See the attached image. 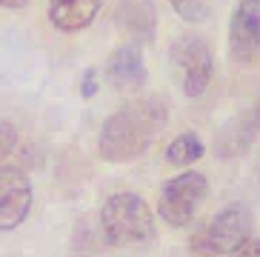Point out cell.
<instances>
[{
  "instance_id": "obj_1",
  "label": "cell",
  "mask_w": 260,
  "mask_h": 257,
  "mask_svg": "<svg viewBox=\"0 0 260 257\" xmlns=\"http://www.w3.org/2000/svg\"><path fill=\"white\" fill-rule=\"evenodd\" d=\"M169 123V106L163 98L132 100L112 112L98 132V154L106 163H132L157 140Z\"/></svg>"
},
{
  "instance_id": "obj_2",
  "label": "cell",
  "mask_w": 260,
  "mask_h": 257,
  "mask_svg": "<svg viewBox=\"0 0 260 257\" xmlns=\"http://www.w3.org/2000/svg\"><path fill=\"white\" fill-rule=\"evenodd\" d=\"M100 232L109 246L152 243L157 237L154 214L138 191H115L100 206Z\"/></svg>"
},
{
  "instance_id": "obj_3",
  "label": "cell",
  "mask_w": 260,
  "mask_h": 257,
  "mask_svg": "<svg viewBox=\"0 0 260 257\" xmlns=\"http://www.w3.org/2000/svg\"><path fill=\"white\" fill-rule=\"evenodd\" d=\"M254 229V217L246 203H229L220 212H214L191 237V251L200 257H229L237 251Z\"/></svg>"
},
{
  "instance_id": "obj_4",
  "label": "cell",
  "mask_w": 260,
  "mask_h": 257,
  "mask_svg": "<svg viewBox=\"0 0 260 257\" xmlns=\"http://www.w3.org/2000/svg\"><path fill=\"white\" fill-rule=\"evenodd\" d=\"M209 197V180L203 172L186 169L163 183L160 197H157V217L175 229L189 226L198 217L200 206Z\"/></svg>"
},
{
  "instance_id": "obj_5",
  "label": "cell",
  "mask_w": 260,
  "mask_h": 257,
  "mask_svg": "<svg viewBox=\"0 0 260 257\" xmlns=\"http://www.w3.org/2000/svg\"><path fill=\"white\" fill-rule=\"evenodd\" d=\"M169 54H172L175 66L183 72V94L186 98H200L209 89L214 75V57L209 43L200 35L186 31L172 43Z\"/></svg>"
},
{
  "instance_id": "obj_6",
  "label": "cell",
  "mask_w": 260,
  "mask_h": 257,
  "mask_svg": "<svg viewBox=\"0 0 260 257\" xmlns=\"http://www.w3.org/2000/svg\"><path fill=\"white\" fill-rule=\"evenodd\" d=\"M31 203H35V189L29 174L20 166L0 163V232H15L17 226H23Z\"/></svg>"
},
{
  "instance_id": "obj_7",
  "label": "cell",
  "mask_w": 260,
  "mask_h": 257,
  "mask_svg": "<svg viewBox=\"0 0 260 257\" xmlns=\"http://www.w3.org/2000/svg\"><path fill=\"white\" fill-rule=\"evenodd\" d=\"M229 54L240 66L260 57V0H240L229 20Z\"/></svg>"
},
{
  "instance_id": "obj_8",
  "label": "cell",
  "mask_w": 260,
  "mask_h": 257,
  "mask_svg": "<svg viewBox=\"0 0 260 257\" xmlns=\"http://www.w3.org/2000/svg\"><path fill=\"white\" fill-rule=\"evenodd\" d=\"M106 80L112 83L115 91H126V94L146 89V83H149V69L143 63V52H140L138 43L126 40V43H120L115 52L109 54Z\"/></svg>"
},
{
  "instance_id": "obj_9",
  "label": "cell",
  "mask_w": 260,
  "mask_h": 257,
  "mask_svg": "<svg viewBox=\"0 0 260 257\" xmlns=\"http://www.w3.org/2000/svg\"><path fill=\"white\" fill-rule=\"evenodd\" d=\"M260 132V117H257V109H246V112L235 114L232 120H226L214 137V151L217 157L229 160V157H240L246 151L252 149L254 137Z\"/></svg>"
},
{
  "instance_id": "obj_10",
  "label": "cell",
  "mask_w": 260,
  "mask_h": 257,
  "mask_svg": "<svg viewBox=\"0 0 260 257\" xmlns=\"http://www.w3.org/2000/svg\"><path fill=\"white\" fill-rule=\"evenodd\" d=\"M115 23L132 43H152L157 35V9L152 0H117Z\"/></svg>"
},
{
  "instance_id": "obj_11",
  "label": "cell",
  "mask_w": 260,
  "mask_h": 257,
  "mask_svg": "<svg viewBox=\"0 0 260 257\" xmlns=\"http://www.w3.org/2000/svg\"><path fill=\"white\" fill-rule=\"evenodd\" d=\"M100 0H49V23L60 31H80L92 26Z\"/></svg>"
},
{
  "instance_id": "obj_12",
  "label": "cell",
  "mask_w": 260,
  "mask_h": 257,
  "mask_svg": "<svg viewBox=\"0 0 260 257\" xmlns=\"http://www.w3.org/2000/svg\"><path fill=\"white\" fill-rule=\"evenodd\" d=\"M203 154H206V143H203V137L198 132H183V135H177L166 146V163L177 169H186L191 163H198Z\"/></svg>"
},
{
  "instance_id": "obj_13",
  "label": "cell",
  "mask_w": 260,
  "mask_h": 257,
  "mask_svg": "<svg viewBox=\"0 0 260 257\" xmlns=\"http://www.w3.org/2000/svg\"><path fill=\"white\" fill-rule=\"evenodd\" d=\"M180 20L186 23H203L209 17V3L206 0H169Z\"/></svg>"
},
{
  "instance_id": "obj_14",
  "label": "cell",
  "mask_w": 260,
  "mask_h": 257,
  "mask_svg": "<svg viewBox=\"0 0 260 257\" xmlns=\"http://www.w3.org/2000/svg\"><path fill=\"white\" fill-rule=\"evenodd\" d=\"M15 149H17V128L12 123H0V163H6Z\"/></svg>"
},
{
  "instance_id": "obj_15",
  "label": "cell",
  "mask_w": 260,
  "mask_h": 257,
  "mask_svg": "<svg viewBox=\"0 0 260 257\" xmlns=\"http://www.w3.org/2000/svg\"><path fill=\"white\" fill-rule=\"evenodd\" d=\"M100 83H98V69H86L83 72V80H80V94H83L86 100H92L94 94H98Z\"/></svg>"
},
{
  "instance_id": "obj_16",
  "label": "cell",
  "mask_w": 260,
  "mask_h": 257,
  "mask_svg": "<svg viewBox=\"0 0 260 257\" xmlns=\"http://www.w3.org/2000/svg\"><path fill=\"white\" fill-rule=\"evenodd\" d=\"M229 257H260V237H249L237 251H232Z\"/></svg>"
},
{
  "instance_id": "obj_17",
  "label": "cell",
  "mask_w": 260,
  "mask_h": 257,
  "mask_svg": "<svg viewBox=\"0 0 260 257\" xmlns=\"http://www.w3.org/2000/svg\"><path fill=\"white\" fill-rule=\"evenodd\" d=\"M31 0H0V6L3 9H23V6H29Z\"/></svg>"
},
{
  "instance_id": "obj_18",
  "label": "cell",
  "mask_w": 260,
  "mask_h": 257,
  "mask_svg": "<svg viewBox=\"0 0 260 257\" xmlns=\"http://www.w3.org/2000/svg\"><path fill=\"white\" fill-rule=\"evenodd\" d=\"M257 177H260V174H257Z\"/></svg>"
}]
</instances>
